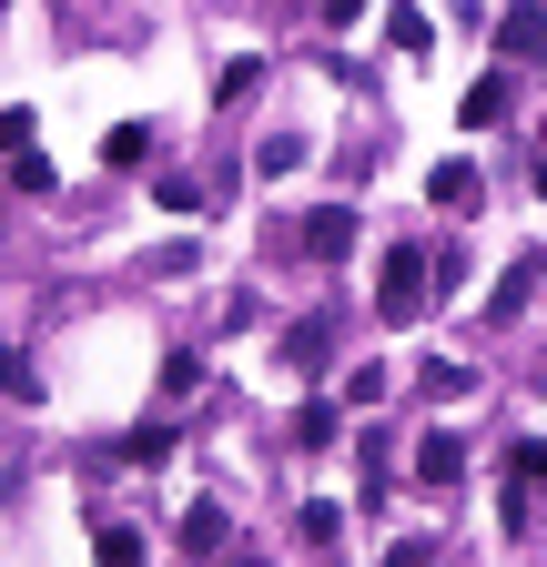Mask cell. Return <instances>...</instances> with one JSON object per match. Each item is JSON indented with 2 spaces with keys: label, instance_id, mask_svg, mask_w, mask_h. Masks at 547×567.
Listing matches in <instances>:
<instances>
[{
  "label": "cell",
  "instance_id": "6da1fadb",
  "mask_svg": "<svg viewBox=\"0 0 547 567\" xmlns=\"http://www.w3.org/2000/svg\"><path fill=\"white\" fill-rule=\"evenodd\" d=\"M537 507H547V436H517V446H507V496H497V527H507V537H527V527H537Z\"/></svg>",
  "mask_w": 547,
  "mask_h": 567
},
{
  "label": "cell",
  "instance_id": "7a4b0ae2",
  "mask_svg": "<svg viewBox=\"0 0 547 567\" xmlns=\"http://www.w3.org/2000/svg\"><path fill=\"white\" fill-rule=\"evenodd\" d=\"M375 315L385 324L426 315V244H385V264H375Z\"/></svg>",
  "mask_w": 547,
  "mask_h": 567
},
{
  "label": "cell",
  "instance_id": "3957f363",
  "mask_svg": "<svg viewBox=\"0 0 547 567\" xmlns=\"http://www.w3.org/2000/svg\"><path fill=\"white\" fill-rule=\"evenodd\" d=\"M305 254H314V264H345V254H355V213H345V203H314V213H305Z\"/></svg>",
  "mask_w": 547,
  "mask_h": 567
},
{
  "label": "cell",
  "instance_id": "277c9868",
  "mask_svg": "<svg viewBox=\"0 0 547 567\" xmlns=\"http://www.w3.org/2000/svg\"><path fill=\"white\" fill-rule=\"evenodd\" d=\"M456 476H466V436H446V425H426V436H416V486H436V496H446Z\"/></svg>",
  "mask_w": 547,
  "mask_h": 567
},
{
  "label": "cell",
  "instance_id": "5b68a950",
  "mask_svg": "<svg viewBox=\"0 0 547 567\" xmlns=\"http://www.w3.org/2000/svg\"><path fill=\"white\" fill-rule=\"evenodd\" d=\"M507 112H517L507 71H476V82H466V102H456V122H466V132H487V122H507Z\"/></svg>",
  "mask_w": 547,
  "mask_h": 567
},
{
  "label": "cell",
  "instance_id": "8992f818",
  "mask_svg": "<svg viewBox=\"0 0 547 567\" xmlns=\"http://www.w3.org/2000/svg\"><path fill=\"white\" fill-rule=\"evenodd\" d=\"M173 537H183V557H224V537H234V517L214 507V496H193V507H183V527H173Z\"/></svg>",
  "mask_w": 547,
  "mask_h": 567
},
{
  "label": "cell",
  "instance_id": "52a82bcc",
  "mask_svg": "<svg viewBox=\"0 0 547 567\" xmlns=\"http://www.w3.org/2000/svg\"><path fill=\"white\" fill-rule=\"evenodd\" d=\"M324 344H334V324H324V315H295V324H285V365H295V375H324Z\"/></svg>",
  "mask_w": 547,
  "mask_h": 567
},
{
  "label": "cell",
  "instance_id": "ba28073f",
  "mask_svg": "<svg viewBox=\"0 0 547 567\" xmlns=\"http://www.w3.org/2000/svg\"><path fill=\"white\" fill-rule=\"evenodd\" d=\"M173 446H183V436H173V415H153V425H132V436H112V456H122V466H163Z\"/></svg>",
  "mask_w": 547,
  "mask_h": 567
},
{
  "label": "cell",
  "instance_id": "9c48e42d",
  "mask_svg": "<svg viewBox=\"0 0 547 567\" xmlns=\"http://www.w3.org/2000/svg\"><path fill=\"white\" fill-rule=\"evenodd\" d=\"M102 163H112V173H143V163H153V122H112V132H102Z\"/></svg>",
  "mask_w": 547,
  "mask_h": 567
},
{
  "label": "cell",
  "instance_id": "30bf717a",
  "mask_svg": "<svg viewBox=\"0 0 547 567\" xmlns=\"http://www.w3.org/2000/svg\"><path fill=\"white\" fill-rule=\"evenodd\" d=\"M295 446H305V456H324V446H345V405H324V395H314V405L295 415Z\"/></svg>",
  "mask_w": 547,
  "mask_h": 567
},
{
  "label": "cell",
  "instance_id": "8fae6325",
  "mask_svg": "<svg viewBox=\"0 0 547 567\" xmlns=\"http://www.w3.org/2000/svg\"><path fill=\"white\" fill-rule=\"evenodd\" d=\"M385 41H395L405 61H426V51H436V21L416 11V0H395V11H385Z\"/></svg>",
  "mask_w": 547,
  "mask_h": 567
},
{
  "label": "cell",
  "instance_id": "7c38bea8",
  "mask_svg": "<svg viewBox=\"0 0 547 567\" xmlns=\"http://www.w3.org/2000/svg\"><path fill=\"white\" fill-rule=\"evenodd\" d=\"M497 41H507L517 61H547V11H527V0H517V11L497 21Z\"/></svg>",
  "mask_w": 547,
  "mask_h": 567
},
{
  "label": "cell",
  "instance_id": "4fadbf2b",
  "mask_svg": "<svg viewBox=\"0 0 547 567\" xmlns=\"http://www.w3.org/2000/svg\"><path fill=\"white\" fill-rule=\"evenodd\" d=\"M426 203H446V213H476V163H436V173H426Z\"/></svg>",
  "mask_w": 547,
  "mask_h": 567
},
{
  "label": "cell",
  "instance_id": "5bb4252c",
  "mask_svg": "<svg viewBox=\"0 0 547 567\" xmlns=\"http://www.w3.org/2000/svg\"><path fill=\"white\" fill-rule=\"evenodd\" d=\"M0 395H11V405H41V375H31L21 344H0Z\"/></svg>",
  "mask_w": 547,
  "mask_h": 567
},
{
  "label": "cell",
  "instance_id": "9a60e30c",
  "mask_svg": "<svg viewBox=\"0 0 547 567\" xmlns=\"http://www.w3.org/2000/svg\"><path fill=\"white\" fill-rule=\"evenodd\" d=\"M295 537H305V547H324V557H334V537H345V507H324V496H314V507H305V517H295Z\"/></svg>",
  "mask_w": 547,
  "mask_h": 567
},
{
  "label": "cell",
  "instance_id": "2e32d148",
  "mask_svg": "<svg viewBox=\"0 0 547 567\" xmlns=\"http://www.w3.org/2000/svg\"><path fill=\"white\" fill-rule=\"evenodd\" d=\"M92 557L102 567H143V527H92Z\"/></svg>",
  "mask_w": 547,
  "mask_h": 567
},
{
  "label": "cell",
  "instance_id": "e0dca14e",
  "mask_svg": "<svg viewBox=\"0 0 547 567\" xmlns=\"http://www.w3.org/2000/svg\"><path fill=\"white\" fill-rule=\"evenodd\" d=\"M254 82H264V71H254V61H224V71H214V102L234 112V102H254Z\"/></svg>",
  "mask_w": 547,
  "mask_h": 567
},
{
  "label": "cell",
  "instance_id": "ac0fdd59",
  "mask_svg": "<svg viewBox=\"0 0 547 567\" xmlns=\"http://www.w3.org/2000/svg\"><path fill=\"white\" fill-rule=\"evenodd\" d=\"M0 183H11V193H51V183H61V173H51V163H41V153H11V173H0Z\"/></svg>",
  "mask_w": 547,
  "mask_h": 567
},
{
  "label": "cell",
  "instance_id": "d6986e66",
  "mask_svg": "<svg viewBox=\"0 0 547 567\" xmlns=\"http://www.w3.org/2000/svg\"><path fill=\"white\" fill-rule=\"evenodd\" d=\"M355 456H365V507H375V496H385V486H395V456H385V436H365V446H355Z\"/></svg>",
  "mask_w": 547,
  "mask_h": 567
},
{
  "label": "cell",
  "instance_id": "ffe728a7",
  "mask_svg": "<svg viewBox=\"0 0 547 567\" xmlns=\"http://www.w3.org/2000/svg\"><path fill=\"white\" fill-rule=\"evenodd\" d=\"M193 385H203V354H163V405L193 395Z\"/></svg>",
  "mask_w": 547,
  "mask_h": 567
},
{
  "label": "cell",
  "instance_id": "44dd1931",
  "mask_svg": "<svg viewBox=\"0 0 547 567\" xmlns=\"http://www.w3.org/2000/svg\"><path fill=\"white\" fill-rule=\"evenodd\" d=\"M527 284H537V264H517V274H507V284H497V305H487V315H497V324H507V315H527Z\"/></svg>",
  "mask_w": 547,
  "mask_h": 567
},
{
  "label": "cell",
  "instance_id": "7402d4cb",
  "mask_svg": "<svg viewBox=\"0 0 547 567\" xmlns=\"http://www.w3.org/2000/svg\"><path fill=\"white\" fill-rule=\"evenodd\" d=\"M375 567H456V557H436V547H426V537H395V547H385V557H375Z\"/></svg>",
  "mask_w": 547,
  "mask_h": 567
},
{
  "label": "cell",
  "instance_id": "603a6c76",
  "mask_svg": "<svg viewBox=\"0 0 547 567\" xmlns=\"http://www.w3.org/2000/svg\"><path fill=\"white\" fill-rule=\"evenodd\" d=\"M153 203H163V213H203V193H193L183 173H163V183H153Z\"/></svg>",
  "mask_w": 547,
  "mask_h": 567
},
{
  "label": "cell",
  "instance_id": "cb8c5ba5",
  "mask_svg": "<svg viewBox=\"0 0 547 567\" xmlns=\"http://www.w3.org/2000/svg\"><path fill=\"white\" fill-rule=\"evenodd\" d=\"M345 405H385V365H355L345 375Z\"/></svg>",
  "mask_w": 547,
  "mask_h": 567
},
{
  "label": "cell",
  "instance_id": "d4e9b609",
  "mask_svg": "<svg viewBox=\"0 0 547 567\" xmlns=\"http://www.w3.org/2000/svg\"><path fill=\"white\" fill-rule=\"evenodd\" d=\"M345 21H365V0H324V31H345Z\"/></svg>",
  "mask_w": 547,
  "mask_h": 567
},
{
  "label": "cell",
  "instance_id": "484cf974",
  "mask_svg": "<svg viewBox=\"0 0 547 567\" xmlns=\"http://www.w3.org/2000/svg\"><path fill=\"white\" fill-rule=\"evenodd\" d=\"M537 193H547V163H537Z\"/></svg>",
  "mask_w": 547,
  "mask_h": 567
}]
</instances>
